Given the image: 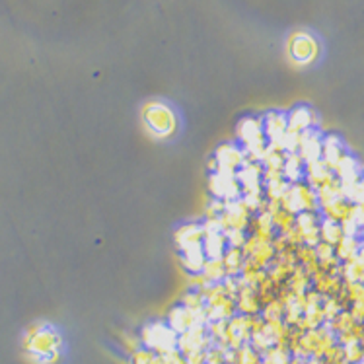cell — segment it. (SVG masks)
<instances>
[{"instance_id": "obj_45", "label": "cell", "mask_w": 364, "mask_h": 364, "mask_svg": "<svg viewBox=\"0 0 364 364\" xmlns=\"http://www.w3.org/2000/svg\"><path fill=\"white\" fill-rule=\"evenodd\" d=\"M226 240H228V247H244L245 240H247V236H245V232H240V230H232L226 234Z\"/></svg>"}, {"instance_id": "obj_22", "label": "cell", "mask_w": 364, "mask_h": 364, "mask_svg": "<svg viewBox=\"0 0 364 364\" xmlns=\"http://www.w3.org/2000/svg\"><path fill=\"white\" fill-rule=\"evenodd\" d=\"M353 207L355 205L347 201V199H337V201L321 207V213H323V218H327V220L341 224L345 220H349L350 215H353Z\"/></svg>"}, {"instance_id": "obj_16", "label": "cell", "mask_w": 364, "mask_h": 364, "mask_svg": "<svg viewBox=\"0 0 364 364\" xmlns=\"http://www.w3.org/2000/svg\"><path fill=\"white\" fill-rule=\"evenodd\" d=\"M236 136L242 144H252V142L263 141L265 133H263V119H255V117H245L238 123L236 129Z\"/></svg>"}, {"instance_id": "obj_36", "label": "cell", "mask_w": 364, "mask_h": 364, "mask_svg": "<svg viewBox=\"0 0 364 364\" xmlns=\"http://www.w3.org/2000/svg\"><path fill=\"white\" fill-rule=\"evenodd\" d=\"M284 308L287 306L279 300V298H275L271 304L267 306H263V312H261V318L265 321H279V320H283L284 318Z\"/></svg>"}, {"instance_id": "obj_6", "label": "cell", "mask_w": 364, "mask_h": 364, "mask_svg": "<svg viewBox=\"0 0 364 364\" xmlns=\"http://www.w3.org/2000/svg\"><path fill=\"white\" fill-rule=\"evenodd\" d=\"M199 323L207 326V314H195L191 312L189 308H186V306H176V308H171V312L168 314V326H170L178 335L186 333V331L193 329V327L199 326Z\"/></svg>"}, {"instance_id": "obj_47", "label": "cell", "mask_w": 364, "mask_h": 364, "mask_svg": "<svg viewBox=\"0 0 364 364\" xmlns=\"http://www.w3.org/2000/svg\"><path fill=\"white\" fill-rule=\"evenodd\" d=\"M321 242L320 236V226H316L312 230L304 232V245H310V247H316V245Z\"/></svg>"}, {"instance_id": "obj_48", "label": "cell", "mask_w": 364, "mask_h": 364, "mask_svg": "<svg viewBox=\"0 0 364 364\" xmlns=\"http://www.w3.org/2000/svg\"><path fill=\"white\" fill-rule=\"evenodd\" d=\"M341 230L345 238H358V232H360V228H358L357 224L353 223V220L349 218V220L341 223Z\"/></svg>"}, {"instance_id": "obj_57", "label": "cell", "mask_w": 364, "mask_h": 364, "mask_svg": "<svg viewBox=\"0 0 364 364\" xmlns=\"http://www.w3.org/2000/svg\"><path fill=\"white\" fill-rule=\"evenodd\" d=\"M259 364H269V363H267V360H261V363H259Z\"/></svg>"}, {"instance_id": "obj_27", "label": "cell", "mask_w": 364, "mask_h": 364, "mask_svg": "<svg viewBox=\"0 0 364 364\" xmlns=\"http://www.w3.org/2000/svg\"><path fill=\"white\" fill-rule=\"evenodd\" d=\"M360 240L358 238H343L339 244L335 245V255H337V259L341 261V263H349L358 255L360 252Z\"/></svg>"}, {"instance_id": "obj_46", "label": "cell", "mask_w": 364, "mask_h": 364, "mask_svg": "<svg viewBox=\"0 0 364 364\" xmlns=\"http://www.w3.org/2000/svg\"><path fill=\"white\" fill-rule=\"evenodd\" d=\"M162 358L166 364H187L186 355H183L179 349H171L168 350V353H164Z\"/></svg>"}, {"instance_id": "obj_8", "label": "cell", "mask_w": 364, "mask_h": 364, "mask_svg": "<svg viewBox=\"0 0 364 364\" xmlns=\"http://www.w3.org/2000/svg\"><path fill=\"white\" fill-rule=\"evenodd\" d=\"M321 149H323V136L318 131H304L300 133V146H298V154L302 156L306 164L318 162L321 160Z\"/></svg>"}, {"instance_id": "obj_24", "label": "cell", "mask_w": 364, "mask_h": 364, "mask_svg": "<svg viewBox=\"0 0 364 364\" xmlns=\"http://www.w3.org/2000/svg\"><path fill=\"white\" fill-rule=\"evenodd\" d=\"M310 284H312V277L306 273L302 265H296L294 271H292V275H290V279L287 281V287H289V290L294 296L308 292V290H310Z\"/></svg>"}, {"instance_id": "obj_19", "label": "cell", "mask_w": 364, "mask_h": 364, "mask_svg": "<svg viewBox=\"0 0 364 364\" xmlns=\"http://www.w3.org/2000/svg\"><path fill=\"white\" fill-rule=\"evenodd\" d=\"M292 189H294V195H296L298 207H300V213H318L320 208V203H318V193L316 189L308 186V183H292Z\"/></svg>"}, {"instance_id": "obj_34", "label": "cell", "mask_w": 364, "mask_h": 364, "mask_svg": "<svg viewBox=\"0 0 364 364\" xmlns=\"http://www.w3.org/2000/svg\"><path fill=\"white\" fill-rule=\"evenodd\" d=\"M181 306H186V308H189L195 314H201L207 308V300L203 298L199 290H189L186 296L181 298Z\"/></svg>"}, {"instance_id": "obj_11", "label": "cell", "mask_w": 364, "mask_h": 364, "mask_svg": "<svg viewBox=\"0 0 364 364\" xmlns=\"http://www.w3.org/2000/svg\"><path fill=\"white\" fill-rule=\"evenodd\" d=\"M289 131V115L281 112H269L263 117V133L267 142H279Z\"/></svg>"}, {"instance_id": "obj_52", "label": "cell", "mask_w": 364, "mask_h": 364, "mask_svg": "<svg viewBox=\"0 0 364 364\" xmlns=\"http://www.w3.org/2000/svg\"><path fill=\"white\" fill-rule=\"evenodd\" d=\"M350 220L357 224L358 228H364V205H355V207H353Z\"/></svg>"}, {"instance_id": "obj_28", "label": "cell", "mask_w": 364, "mask_h": 364, "mask_svg": "<svg viewBox=\"0 0 364 364\" xmlns=\"http://www.w3.org/2000/svg\"><path fill=\"white\" fill-rule=\"evenodd\" d=\"M320 236H321V242L333 245V247L339 244L343 238H345V236H343L341 224L331 223V220H327V218H323V220L320 223Z\"/></svg>"}, {"instance_id": "obj_10", "label": "cell", "mask_w": 364, "mask_h": 364, "mask_svg": "<svg viewBox=\"0 0 364 364\" xmlns=\"http://www.w3.org/2000/svg\"><path fill=\"white\" fill-rule=\"evenodd\" d=\"M238 312V306H236V300L230 296H218L215 300L207 302V308H205V314H207L208 321H218V320H230Z\"/></svg>"}, {"instance_id": "obj_31", "label": "cell", "mask_w": 364, "mask_h": 364, "mask_svg": "<svg viewBox=\"0 0 364 364\" xmlns=\"http://www.w3.org/2000/svg\"><path fill=\"white\" fill-rule=\"evenodd\" d=\"M271 218H273V226H275L277 230H279V234H283V236L287 232L292 230L294 224H296V215H290L284 208L275 210V213L271 215Z\"/></svg>"}, {"instance_id": "obj_26", "label": "cell", "mask_w": 364, "mask_h": 364, "mask_svg": "<svg viewBox=\"0 0 364 364\" xmlns=\"http://www.w3.org/2000/svg\"><path fill=\"white\" fill-rule=\"evenodd\" d=\"M245 255L240 247H228L223 255V263L226 267V273L228 277H240L242 273V267H244Z\"/></svg>"}, {"instance_id": "obj_51", "label": "cell", "mask_w": 364, "mask_h": 364, "mask_svg": "<svg viewBox=\"0 0 364 364\" xmlns=\"http://www.w3.org/2000/svg\"><path fill=\"white\" fill-rule=\"evenodd\" d=\"M284 179L283 171L281 170H265L263 171V183L267 186V183H275V181H281Z\"/></svg>"}, {"instance_id": "obj_55", "label": "cell", "mask_w": 364, "mask_h": 364, "mask_svg": "<svg viewBox=\"0 0 364 364\" xmlns=\"http://www.w3.org/2000/svg\"><path fill=\"white\" fill-rule=\"evenodd\" d=\"M290 364H306V358H300V357H292Z\"/></svg>"}, {"instance_id": "obj_37", "label": "cell", "mask_w": 364, "mask_h": 364, "mask_svg": "<svg viewBox=\"0 0 364 364\" xmlns=\"http://www.w3.org/2000/svg\"><path fill=\"white\" fill-rule=\"evenodd\" d=\"M294 226L304 234V232L312 230V228H316V226H320V216L316 215V213H308V210H304V213H298L296 224H294Z\"/></svg>"}, {"instance_id": "obj_18", "label": "cell", "mask_w": 364, "mask_h": 364, "mask_svg": "<svg viewBox=\"0 0 364 364\" xmlns=\"http://www.w3.org/2000/svg\"><path fill=\"white\" fill-rule=\"evenodd\" d=\"M253 236L263 242V244H271L275 240V226H273V218L267 210H261L250 220Z\"/></svg>"}, {"instance_id": "obj_3", "label": "cell", "mask_w": 364, "mask_h": 364, "mask_svg": "<svg viewBox=\"0 0 364 364\" xmlns=\"http://www.w3.org/2000/svg\"><path fill=\"white\" fill-rule=\"evenodd\" d=\"M142 347L154 350L156 355H164L171 349H178V333L168 323L154 321L142 327L141 331Z\"/></svg>"}, {"instance_id": "obj_17", "label": "cell", "mask_w": 364, "mask_h": 364, "mask_svg": "<svg viewBox=\"0 0 364 364\" xmlns=\"http://www.w3.org/2000/svg\"><path fill=\"white\" fill-rule=\"evenodd\" d=\"M347 152L343 149L341 139L337 134H326L323 136V149H321V160L326 162V166L329 170L337 168V164L341 162V158L345 156Z\"/></svg>"}, {"instance_id": "obj_58", "label": "cell", "mask_w": 364, "mask_h": 364, "mask_svg": "<svg viewBox=\"0 0 364 364\" xmlns=\"http://www.w3.org/2000/svg\"><path fill=\"white\" fill-rule=\"evenodd\" d=\"M357 364H364V358H363V360H360V363H357Z\"/></svg>"}, {"instance_id": "obj_1", "label": "cell", "mask_w": 364, "mask_h": 364, "mask_svg": "<svg viewBox=\"0 0 364 364\" xmlns=\"http://www.w3.org/2000/svg\"><path fill=\"white\" fill-rule=\"evenodd\" d=\"M23 350L33 364H57L63 350V337L53 326L38 321L23 335Z\"/></svg>"}, {"instance_id": "obj_20", "label": "cell", "mask_w": 364, "mask_h": 364, "mask_svg": "<svg viewBox=\"0 0 364 364\" xmlns=\"http://www.w3.org/2000/svg\"><path fill=\"white\" fill-rule=\"evenodd\" d=\"M226 245H228V240H226L223 232H208V234H205L203 250H205L207 259H223L224 252L228 250Z\"/></svg>"}, {"instance_id": "obj_9", "label": "cell", "mask_w": 364, "mask_h": 364, "mask_svg": "<svg viewBox=\"0 0 364 364\" xmlns=\"http://www.w3.org/2000/svg\"><path fill=\"white\" fill-rule=\"evenodd\" d=\"M304 178L308 181V186L312 189H321V187L329 186L337 176H335L333 170H329L323 160H318V162H310L304 166Z\"/></svg>"}, {"instance_id": "obj_49", "label": "cell", "mask_w": 364, "mask_h": 364, "mask_svg": "<svg viewBox=\"0 0 364 364\" xmlns=\"http://www.w3.org/2000/svg\"><path fill=\"white\" fill-rule=\"evenodd\" d=\"M259 240L255 238V236H247V240H245V244H244V247H242V252H244V255H245V259H247V257H252L253 253H255V250H257V247H259Z\"/></svg>"}, {"instance_id": "obj_21", "label": "cell", "mask_w": 364, "mask_h": 364, "mask_svg": "<svg viewBox=\"0 0 364 364\" xmlns=\"http://www.w3.org/2000/svg\"><path fill=\"white\" fill-rule=\"evenodd\" d=\"M205 263H207V255H205L203 245H195V247H189L186 252H181V265L189 275L203 273Z\"/></svg>"}, {"instance_id": "obj_4", "label": "cell", "mask_w": 364, "mask_h": 364, "mask_svg": "<svg viewBox=\"0 0 364 364\" xmlns=\"http://www.w3.org/2000/svg\"><path fill=\"white\" fill-rule=\"evenodd\" d=\"M287 53L298 67H308L320 55V43L308 31H294L287 41Z\"/></svg>"}, {"instance_id": "obj_13", "label": "cell", "mask_w": 364, "mask_h": 364, "mask_svg": "<svg viewBox=\"0 0 364 364\" xmlns=\"http://www.w3.org/2000/svg\"><path fill=\"white\" fill-rule=\"evenodd\" d=\"M173 240L181 252H186L189 247H195V245H203V240H205V230H203V224H183L179 226L176 234H173Z\"/></svg>"}, {"instance_id": "obj_2", "label": "cell", "mask_w": 364, "mask_h": 364, "mask_svg": "<svg viewBox=\"0 0 364 364\" xmlns=\"http://www.w3.org/2000/svg\"><path fill=\"white\" fill-rule=\"evenodd\" d=\"M142 123L158 139H170L178 131V115L164 102H149L141 109Z\"/></svg>"}, {"instance_id": "obj_12", "label": "cell", "mask_w": 364, "mask_h": 364, "mask_svg": "<svg viewBox=\"0 0 364 364\" xmlns=\"http://www.w3.org/2000/svg\"><path fill=\"white\" fill-rule=\"evenodd\" d=\"M236 306H238V312L244 314V316H257L261 310L257 289H253V287H250V284H245L242 279H240Z\"/></svg>"}, {"instance_id": "obj_32", "label": "cell", "mask_w": 364, "mask_h": 364, "mask_svg": "<svg viewBox=\"0 0 364 364\" xmlns=\"http://www.w3.org/2000/svg\"><path fill=\"white\" fill-rule=\"evenodd\" d=\"M244 154L247 164H261L263 162V158H265V154H267V139L252 142V144H245Z\"/></svg>"}, {"instance_id": "obj_43", "label": "cell", "mask_w": 364, "mask_h": 364, "mask_svg": "<svg viewBox=\"0 0 364 364\" xmlns=\"http://www.w3.org/2000/svg\"><path fill=\"white\" fill-rule=\"evenodd\" d=\"M224 201L223 199H215L213 197V201L208 203L207 208H205V218H220V215L224 213Z\"/></svg>"}, {"instance_id": "obj_41", "label": "cell", "mask_w": 364, "mask_h": 364, "mask_svg": "<svg viewBox=\"0 0 364 364\" xmlns=\"http://www.w3.org/2000/svg\"><path fill=\"white\" fill-rule=\"evenodd\" d=\"M226 353H228V349H224V347L215 343L207 350V364H226Z\"/></svg>"}, {"instance_id": "obj_38", "label": "cell", "mask_w": 364, "mask_h": 364, "mask_svg": "<svg viewBox=\"0 0 364 364\" xmlns=\"http://www.w3.org/2000/svg\"><path fill=\"white\" fill-rule=\"evenodd\" d=\"M263 360H267L269 364H290V353L289 349H283V347H271V349L263 355Z\"/></svg>"}, {"instance_id": "obj_54", "label": "cell", "mask_w": 364, "mask_h": 364, "mask_svg": "<svg viewBox=\"0 0 364 364\" xmlns=\"http://www.w3.org/2000/svg\"><path fill=\"white\" fill-rule=\"evenodd\" d=\"M357 205H364V176L360 178V189H358V201Z\"/></svg>"}, {"instance_id": "obj_29", "label": "cell", "mask_w": 364, "mask_h": 364, "mask_svg": "<svg viewBox=\"0 0 364 364\" xmlns=\"http://www.w3.org/2000/svg\"><path fill=\"white\" fill-rule=\"evenodd\" d=\"M275 247H273V244H263L261 242L259 247L255 250V253H253L252 257H247V259H252L255 265L259 269H263V271H267L269 265H271V261L275 259Z\"/></svg>"}, {"instance_id": "obj_15", "label": "cell", "mask_w": 364, "mask_h": 364, "mask_svg": "<svg viewBox=\"0 0 364 364\" xmlns=\"http://www.w3.org/2000/svg\"><path fill=\"white\" fill-rule=\"evenodd\" d=\"M316 125H318V115L310 107H306V105L294 107L289 113V131L304 133V131H310Z\"/></svg>"}, {"instance_id": "obj_39", "label": "cell", "mask_w": 364, "mask_h": 364, "mask_svg": "<svg viewBox=\"0 0 364 364\" xmlns=\"http://www.w3.org/2000/svg\"><path fill=\"white\" fill-rule=\"evenodd\" d=\"M296 261L298 265H310V263H316L318 259V253H316V247H310V245H298L296 247Z\"/></svg>"}, {"instance_id": "obj_23", "label": "cell", "mask_w": 364, "mask_h": 364, "mask_svg": "<svg viewBox=\"0 0 364 364\" xmlns=\"http://www.w3.org/2000/svg\"><path fill=\"white\" fill-rule=\"evenodd\" d=\"M304 166L306 162L302 160V156L298 152H290L287 154V160H284L283 176L289 183H298L300 179L304 178Z\"/></svg>"}, {"instance_id": "obj_30", "label": "cell", "mask_w": 364, "mask_h": 364, "mask_svg": "<svg viewBox=\"0 0 364 364\" xmlns=\"http://www.w3.org/2000/svg\"><path fill=\"white\" fill-rule=\"evenodd\" d=\"M203 275L207 277L208 283H223L228 273H226L223 259H207L205 267H203Z\"/></svg>"}, {"instance_id": "obj_5", "label": "cell", "mask_w": 364, "mask_h": 364, "mask_svg": "<svg viewBox=\"0 0 364 364\" xmlns=\"http://www.w3.org/2000/svg\"><path fill=\"white\" fill-rule=\"evenodd\" d=\"M208 189L215 199H223V201H238L242 199V186H240L236 173L232 171H216L210 173L208 178Z\"/></svg>"}, {"instance_id": "obj_25", "label": "cell", "mask_w": 364, "mask_h": 364, "mask_svg": "<svg viewBox=\"0 0 364 364\" xmlns=\"http://www.w3.org/2000/svg\"><path fill=\"white\" fill-rule=\"evenodd\" d=\"M335 176L341 179V181H353V179H360V166L355 158L350 156V154H345L341 158V162L337 164V168H335Z\"/></svg>"}, {"instance_id": "obj_53", "label": "cell", "mask_w": 364, "mask_h": 364, "mask_svg": "<svg viewBox=\"0 0 364 364\" xmlns=\"http://www.w3.org/2000/svg\"><path fill=\"white\" fill-rule=\"evenodd\" d=\"M187 364H207V350H197L187 355Z\"/></svg>"}, {"instance_id": "obj_50", "label": "cell", "mask_w": 364, "mask_h": 364, "mask_svg": "<svg viewBox=\"0 0 364 364\" xmlns=\"http://www.w3.org/2000/svg\"><path fill=\"white\" fill-rule=\"evenodd\" d=\"M208 279L203 273H195V275H189V287L193 290H201L203 287H207Z\"/></svg>"}, {"instance_id": "obj_56", "label": "cell", "mask_w": 364, "mask_h": 364, "mask_svg": "<svg viewBox=\"0 0 364 364\" xmlns=\"http://www.w3.org/2000/svg\"><path fill=\"white\" fill-rule=\"evenodd\" d=\"M150 364H166V363H164L162 355H156V357L152 358V363H150Z\"/></svg>"}, {"instance_id": "obj_33", "label": "cell", "mask_w": 364, "mask_h": 364, "mask_svg": "<svg viewBox=\"0 0 364 364\" xmlns=\"http://www.w3.org/2000/svg\"><path fill=\"white\" fill-rule=\"evenodd\" d=\"M261 355L250 343H244L238 350H234V364H259Z\"/></svg>"}, {"instance_id": "obj_42", "label": "cell", "mask_w": 364, "mask_h": 364, "mask_svg": "<svg viewBox=\"0 0 364 364\" xmlns=\"http://www.w3.org/2000/svg\"><path fill=\"white\" fill-rule=\"evenodd\" d=\"M154 357H156V353H154V350L146 349V347H141V349L134 350L133 355H131L129 364H150Z\"/></svg>"}, {"instance_id": "obj_40", "label": "cell", "mask_w": 364, "mask_h": 364, "mask_svg": "<svg viewBox=\"0 0 364 364\" xmlns=\"http://www.w3.org/2000/svg\"><path fill=\"white\" fill-rule=\"evenodd\" d=\"M343 353H345V363L357 364L364 358V347L360 343H350V345H345L343 347Z\"/></svg>"}, {"instance_id": "obj_7", "label": "cell", "mask_w": 364, "mask_h": 364, "mask_svg": "<svg viewBox=\"0 0 364 364\" xmlns=\"http://www.w3.org/2000/svg\"><path fill=\"white\" fill-rule=\"evenodd\" d=\"M215 160L218 162V170L216 171H232V173H236L240 168H244L245 164H247L244 154V146L232 144V142H224V144H220L216 149Z\"/></svg>"}, {"instance_id": "obj_44", "label": "cell", "mask_w": 364, "mask_h": 364, "mask_svg": "<svg viewBox=\"0 0 364 364\" xmlns=\"http://www.w3.org/2000/svg\"><path fill=\"white\" fill-rule=\"evenodd\" d=\"M121 343H123V347H125V350L129 353V355H133L134 350L141 349V345H142L141 339L131 333H121Z\"/></svg>"}, {"instance_id": "obj_14", "label": "cell", "mask_w": 364, "mask_h": 364, "mask_svg": "<svg viewBox=\"0 0 364 364\" xmlns=\"http://www.w3.org/2000/svg\"><path fill=\"white\" fill-rule=\"evenodd\" d=\"M263 171H265L263 164H245L244 168H240L236 171V178H238L244 193H250V191H255V189H263L261 187Z\"/></svg>"}, {"instance_id": "obj_35", "label": "cell", "mask_w": 364, "mask_h": 364, "mask_svg": "<svg viewBox=\"0 0 364 364\" xmlns=\"http://www.w3.org/2000/svg\"><path fill=\"white\" fill-rule=\"evenodd\" d=\"M284 160H287V154H284V152H281V150L271 149L267 142V154H265L263 162H261L263 164V168H265V170H281L283 171Z\"/></svg>"}]
</instances>
